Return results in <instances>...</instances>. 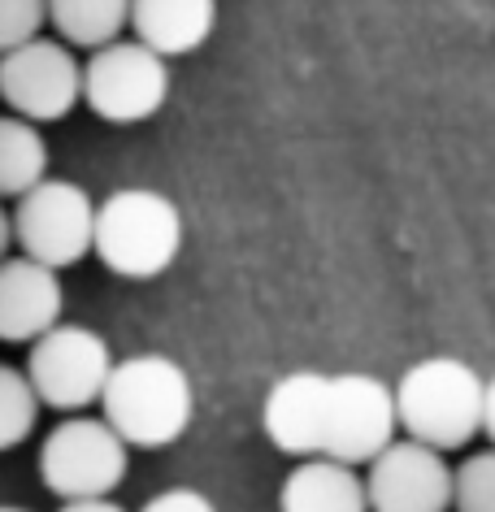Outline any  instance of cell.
I'll list each match as a JSON object with an SVG mask.
<instances>
[{
	"label": "cell",
	"mask_w": 495,
	"mask_h": 512,
	"mask_svg": "<svg viewBox=\"0 0 495 512\" xmlns=\"http://www.w3.org/2000/svg\"><path fill=\"white\" fill-rule=\"evenodd\" d=\"M261 426L278 452L300 460H344L357 469L400 434L391 382L317 369H296L274 382L261 404Z\"/></svg>",
	"instance_id": "6da1fadb"
},
{
	"label": "cell",
	"mask_w": 495,
	"mask_h": 512,
	"mask_svg": "<svg viewBox=\"0 0 495 512\" xmlns=\"http://www.w3.org/2000/svg\"><path fill=\"white\" fill-rule=\"evenodd\" d=\"M100 417L122 434L126 447H144V452L170 447L196 417L192 378L174 356L161 352L113 361V374L100 391Z\"/></svg>",
	"instance_id": "7a4b0ae2"
},
{
	"label": "cell",
	"mask_w": 495,
	"mask_h": 512,
	"mask_svg": "<svg viewBox=\"0 0 495 512\" xmlns=\"http://www.w3.org/2000/svg\"><path fill=\"white\" fill-rule=\"evenodd\" d=\"M100 265L118 278H161L183 252V213L165 191L118 187L96 204V243Z\"/></svg>",
	"instance_id": "3957f363"
},
{
	"label": "cell",
	"mask_w": 495,
	"mask_h": 512,
	"mask_svg": "<svg viewBox=\"0 0 495 512\" xmlns=\"http://www.w3.org/2000/svg\"><path fill=\"white\" fill-rule=\"evenodd\" d=\"M482 387L487 382L461 356H426L409 365L391 387L400 434L439 452L465 447L482 434Z\"/></svg>",
	"instance_id": "277c9868"
},
{
	"label": "cell",
	"mask_w": 495,
	"mask_h": 512,
	"mask_svg": "<svg viewBox=\"0 0 495 512\" xmlns=\"http://www.w3.org/2000/svg\"><path fill=\"white\" fill-rule=\"evenodd\" d=\"M126 465H131V447L105 417L92 413H66V421L48 430L40 447V478L61 504L113 495L126 478Z\"/></svg>",
	"instance_id": "5b68a950"
},
{
	"label": "cell",
	"mask_w": 495,
	"mask_h": 512,
	"mask_svg": "<svg viewBox=\"0 0 495 512\" xmlns=\"http://www.w3.org/2000/svg\"><path fill=\"white\" fill-rule=\"evenodd\" d=\"M96 200L70 178H44L14 204V248L48 270H70L92 256Z\"/></svg>",
	"instance_id": "8992f818"
},
{
	"label": "cell",
	"mask_w": 495,
	"mask_h": 512,
	"mask_svg": "<svg viewBox=\"0 0 495 512\" xmlns=\"http://www.w3.org/2000/svg\"><path fill=\"white\" fill-rule=\"evenodd\" d=\"M170 100V61L139 40H113L83 61V105L109 126L157 118Z\"/></svg>",
	"instance_id": "52a82bcc"
},
{
	"label": "cell",
	"mask_w": 495,
	"mask_h": 512,
	"mask_svg": "<svg viewBox=\"0 0 495 512\" xmlns=\"http://www.w3.org/2000/svg\"><path fill=\"white\" fill-rule=\"evenodd\" d=\"M27 348V378L44 408L87 413L92 404H100V391L113 374V352L92 326L57 322Z\"/></svg>",
	"instance_id": "ba28073f"
},
{
	"label": "cell",
	"mask_w": 495,
	"mask_h": 512,
	"mask_svg": "<svg viewBox=\"0 0 495 512\" xmlns=\"http://www.w3.org/2000/svg\"><path fill=\"white\" fill-rule=\"evenodd\" d=\"M0 100L27 122H61L83 100V61L66 40H35L0 53Z\"/></svg>",
	"instance_id": "9c48e42d"
},
{
	"label": "cell",
	"mask_w": 495,
	"mask_h": 512,
	"mask_svg": "<svg viewBox=\"0 0 495 512\" xmlns=\"http://www.w3.org/2000/svg\"><path fill=\"white\" fill-rule=\"evenodd\" d=\"M370 512H452V469L439 447L417 439H391L365 465Z\"/></svg>",
	"instance_id": "30bf717a"
},
{
	"label": "cell",
	"mask_w": 495,
	"mask_h": 512,
	"mask_svg": "<svg viewBox=\"0 0 495 512\" xmlns=\"http://www.w3.org/2000/svg\"><path fill=\"white\" fill-rule=\"evenodd\" d=\"M66 313L61 274L31 256L0 261V343H35Z\"/></svg>",
	"instance_id": "8fae6325"
},
{
	"label": "cell",
	"mask_w": 495,
	"mask_h": 512,
	"mask_svg": "<svg viewBox=\"0 0 495 512\" xmlns=\"http://www.w3.org/2000/svg\"><path fill=\"white\" fill-rule=\"evenodd\" d=\"M213 27H218V0H131L135 40L165 61L205 48Z\"/></svg>",
	"instance_id": "7c38bea8"
},
{
	"label": "cell",
	"mask_w": 495,
	"mask_h": 512,
	"mask_svg": "<svg viewBox=\"0 0 495 512\" xmlns=\"http://www.w3.org/2000/svg\"><path fill=\"white\" fill-rule=\"evenodd\" d=\"M278 512H370L365 478L344 460H300L278 486Z\"/></svg>",
	"instance_id": "4fadbf2b"
},
{
	"label": "cell",
	"mask_w": 495,
	"mask_h": 512,
	"mask_svg": "<svg viewBox=\"0 0 495 512\" xmlns=\"http://www.w3.org/2000/svg\"><path fill=\"white\" fill-rule=\"evenodd\" d=\"M48 27L70 48H105L131 27V0H48Z\"/></svg>",
	"instance_id": "5bb4252c"
},
{
	"label": "cell",
	"mask_w": 495,
	"mask_h": 512,
	"mask_svg": "<svg viewBox=\"0 0 495 512\" xmlns=\"http://www.w3.org/2000/svg\"><path fill=\"white\" fill-rule=\"evenodd\" d=\"M44 178H48V139L40 135V126L18 118V113H0V200L27 196Z\"/></svg>",
	"instance_id": "9a60e30c"
},
{
	"label": "cell",
	"mask_w": 495,
	"mask_h": 512,
	"mask_svg": "<svg viewBox=\"0 0 495 512\" xmlns=\"http://www.w3.org/2000/svg\"><path fill=\"white\" fill-rule=\"evenodd\" d=\"M40 395H35L27 369L0 361V452H14L40 426Z\"/></svg>",
	"instance_id": "2e32d148"
},
{
	"label": "cell",
	"mask_w": 495,
	"mask_h": 512,
	"mask_svg": "<svg viewBox=\"0 0 495 512\" xmlns=\"http://www.w3.org/2000/svg\"><path fill=\"white\" fill-rule=\"evenodd\" d=\"M452 512H495V447H482L452 469Z\"/></svg>",
	"instance_id": "e0dca14e"
},
{
	"label": "cell",
	"mask_w": 495,
	"mask_h": 512,
	"mask_svg": "<svg viewBox=\"0 0 495 512\" xmlns=\"http://www.w3.org/2000/svg\"><path fill=\"white\" fill-rule=\"evenodd\" d=\"M48 27V0H0V53L35 40Z\"/></svg>",
	"instance_id": "ac0fdd59"
},
{
	"label": "cell",
	"mask_w": 495,
	"mask_h": 512,
	"mask_svg": "<svg viewBox=\"0 0 495 512\" xmlns=\"http://www.w3.org/2000/svg\"><path fill=\"white\" fill-rule=\"evenodd\" d=\"M139 512H218V504L196 486H170V491L152 495Z\"/></svg>",
	"instance_id": "d6986e66"
},
{
	"label": "cell",
	"mask_w": 495,
	"mask_h": 512,
	"mask_svg": "<svg viewBox=\"0 0 495 512\" xmlns=\"http://www.w3.org/2000/svg\"><path fill=\"white\" fill-rule=\"evenodd\" d=\"M61 512H126V508L113 504V495H100V499H66Z\"/></svg>",
	"instance_id": "ffe728a7"
},
{
	"label": "cell",
	"mask_w": 495,
	"mask_h": 512,
	"mask_svg": "<svg viewBox=\"0 0 495 512\" xmlns=\"http://www.w3.org/2000/svg\"><path fill=\"white\" fill-rule=\"evenodd\" d=\"M482 434L495 447V378H487V387H482Z\"/></svg>",
	"instance_id": "44dd1931"
},
{
	"label": "cell",
	"mask_w": 495,
	"mask_h": 512,
	"mask_svg": "<svg viewBox=\"0 0 495 512\" xmlns=\"http://www.w3.org/2000/svg\"><path fill=\"white\" fill-rule=\"evenodd\" d=\"M9 248H14V213H9L5 200H0V261L9 256Z\"/></svg>",
	"instance_id": "7402d4cb"
},
{
	"label": "cell",
	"mask_w": 495,
	"mask_h": 512,
	"mask_svg": "<svg viewBox=\"0 0 495 512\" xmlns=\"http://www.w3.org/2000/svg\"><path fill=\"white\" fill-rule=\"evenodd\" d=\"M0 512H31V508H18V504H0Z\"/></svg>",
	"instance_id": "603a6c76"
}]
</instances>
